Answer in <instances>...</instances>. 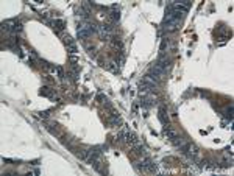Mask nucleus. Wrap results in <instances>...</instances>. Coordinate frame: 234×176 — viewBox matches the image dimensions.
Segmentation results:
<instances>
[{
  "mask_svg": "<svg viewBox=\"0 0 234 176\" xmlns=\"http://www.w3.org/2000/svg\"><path fill=\"white\" fill-rule=\"evenodd\" d=\"M3 30H8L11 33H19L22 31V24L17 20H6L3 22Z\"/></svg>",
  "mask_w": 234,
  "mask_h": 176,
  "instance_id": "2",
  "label": "nucleus"
},
{
  "mask_svg": "<svg viewBox=\"0 0 234 176\" xmlns=\"http://www.w3.org/2000/svg\"><path fill=\"white\" fill-rule=\"evenodd\" d=\"M53 28H56V30H62V28H64V20H61V19L53 20Z\"/></svg>",
  "mask_w": 234,
  "mask_h": 176,
  "instance_id": "6",
  "label": "nucleus"
},
{
  "mask_svg": "<svg viewBox=\"0 0 234 176\" xmlns=\"http://www.w3.org/2000/svg\"><path fill=\"white\" fill-rule=\"evenodd\" d=\"M125 137H127V142H130V143H136V136H134L133 133H127V134H125Z\"/></svg>",
  "mask_w": 234,
  "mask_h": 176,
  "instance_id": "7",
  "label": "nucleus"
},
{
  "mask_svg": "<svg viewBox=\"0 0 234 176\" xmlns=\"http://www.w3.org/2000/svg\"><path fill=\"white\" fill-rule=\"evenodd\" d=\"M225 117H226V118H232V105H229V108L226 109V111H225Z\"/></svg>",
  "mask_w": 234,
  "mask_h": 176,
  "instance_id": "8",
  "label": "nucleus"
},
{
  "mask_svg": "<svg viewBox=\"0 0 234 176\" xmlns=\"http://www.w3.org/2000/svg\"><path fill=\"white\" fill-rule=\"evenodd\" d=\"M159 120H161L164 125L169 123V117H167V109H166V106H161V108H159Z\"/></svg>",
  "mask_w": 234,
  "mask_h": 176,
  "instance_id": "4",
  "label": "nucleus"
},
{
  "mask_svg": "<svg viewBox=\"0 0 234 176\" xmlns=\"http://www.w3.org/2000/svg\"><path fill=\"white\" fill-rule=\"evenodd\" d=\"M64 44L67 45V49H69V52L72 53V55H75L77 52H78V49H77V44H75V41L70 38V36H64Z\"/></svg>",
  "mask_w": 234,
  "mask_h": 176,
  "instance_id": "3",
  "label": "nucleus"
},
{
  "mask_svg": "<svg viewBox=\"0 0 234 176\" xmlns=\"http://www.w3.org/2000/svg\"><path fill=\"white\" fill-rule=\"evenodd\" d=\"M97 28H95V25H91V24H80L78 25V38L80 39H87L89 36H91L92 33H95Z\"/></svg>",
  "mask_w": 234,
  "mask_h": 176,
  "instance_id": "1",
  "label": "nucleus"
},
{
  "mask_svg": "<svg viewBox=\"0 0 234 176\" xmlns=\"http://www.w3.org/2000/svg\"><path fill=\"white\" fill-rule=\"evenodd\" d=\"M39 94H41V95H46V97H50V95H52V90H50L49 87H42Z\"/></svg>",
  "mask_w": 234,
  "mask_h": 176,
  "instance_id": "9",
  "label": "nucleus"
},
{
  "mask_svg": "<svg viewBox=\"0 0 234 176\" xmlns=\"http://www.w3.org/2000/svg\"><path fill=\"white\" fill-rule=\"evenodd\" d=\"M115 8H117V6L114 5V6H112V11H111V14H109V16H111L112 22H119V19H120V13H119V10L115 11Z\"/></svg>",
  "mask_w": 234,
  "mask_h": 176,
  "instance_id": "5",
  "label": "nucleus"
}]
</instances>
